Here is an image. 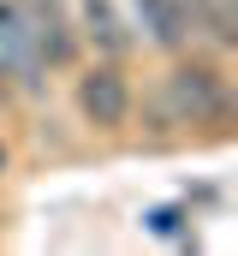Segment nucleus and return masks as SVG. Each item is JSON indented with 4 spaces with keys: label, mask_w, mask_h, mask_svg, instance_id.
<instances>
[{
    "label": "nucleus",
    "mask_w": 238,
    "mask_h": 256,
    "mask_svg": "<svg viewBox=\"0 0 238 256\" xmlns=\"http://www.w3.org/2000/svg\"><path fill=\"white\" fill-rule=\"evenodd\" d=\"M18 90H12V78H6V66H0V102H12Z\"/></svg>",
    "instance_id": "9"
},
{
    "label": "nucleus",
    "mask_w": 238,
    "mask_h": 256,
    "mask_svg": "<svg viewBox=\"0 0 238 256\" xmlns=\"http://www.w3.org/2000/svg\"><path fill=\"white\" fill-rule=\"evenodd\" d=\"M226 120H232V90L214 60L173 54V66L155 78V90L143 102V126H155L161 137H190L202 126H226Z\"/></svg>",
    "instance_id": "1"
},
{
    "label": "nucleus",
    "mask_w": 238,
    "mask_h": 256,
    "mask_svg": "<svg viewBox=\"0 0 238 256\" xmlns=\"http://www.w3.org/2000/svg\"><path fill=\"white\" fill-rule=\"evenodd\" d=\"M149 232H161V238H178L184 232V208H149V220H143Z\"/></svg>",
    "instance_id": "8"
},
{
    "label": "nucleus",
    "mask_w": 238,
    "mask_h": 256,
    "mask_svg": "<svg viewBox=\"0 0 238 256\" xmlns=\"http://www.w3.org/2000/svg\"><path fill=\"white\" fill-rule=\"evenodd\" d=\"M24 24H30V42L42 66H72L78 60V30H72V6L66 0H18Z\"/></svg>",
    "instance_id": "5"
},
{
    "label": "nucleus",
    "mask_w": 238,
    "mask_h": 256,
    "mask_svg": "<svg viewBox=\"0 0 238 256\" xmlns=\"http://www.w3.org/2000/svg\"><path fill=\"white\" fill-rule=\"evenodd\" d=\"M131 108H137V90H131V78H125L119 60H96L78 78V114H84V126L125 131L131 126Z\"/></svg>",
    "instance_id": "2"
},
{
    "label": "nucleus",
    "mask_w": 238,
    "mask_h": 256,
    "mask_svg": "<svg viewBox=\"0 0 238 256\" xmlns=\"http://www.w3.org/2000/svg\"><path fill=\"white\" fill-rule=\"evenodd\" d=\"M0 66H6V78H12L18 96L42 90V78H48V66H42L36 42H30V24H24L18 0H0Z\"/></svg>",
    "instance_id": "4"
},
{
    "label": "nucleus",
    "mask_w": 238,
    "mask_h": 256,
    "mask_svg": "<svg viewBox=\"0 0 238 256\" xmlns=\"http://www.w3.org/2000/svg\"><path fill=\"white\" fill-rule=\"evenodd\" d=\"M119 6V24H125V36H131V48H155V54H184L190 42H196V30H190V18L178 12L173 0H114Z\"/></svg>",
    "instance_id": "3"
},
{
    "label": "nucleus",
    "mask_w": 238,
    "mask_h": 256,
    "mask_svg": "<svg viewBox=\"0 0 238 256\" xmlns=\"http://www.w3.org/2000/svg\"><path fill=\"white\" fill-rule=\"evenodd\" d=\"M196 36L220 54L238 48V0H196Z\"/></svg>",
    "instance_id": "7"
},
{
    "label": "nucleus",
    "mask_w": 238,
    "mask_h": 256,
    "mask_svg": "<svg viewBox=\"0 0 238 256\" xmlns=\"http://www.w3.org/2000/svg\"><path fill=\"white\" fill-rule=\"evenodd\" d=\"M72 6V30H78V48H90L96 60H125L131 54V36L119 24L114 0H66Z\"/></svg>",
    "instance_id": "6"
},
{
    "label": "nucleus",
    "mask_w": 238,
    "mask_h": 256,
    "mask_svg": "<svg viewBox=\"0 0 238 256\" xmlns=\"http://www.w3.org/2000/svg\"><path fill=\"white\" fill-rule=\"evenodd\" d=\"M0 167H6V149H0Z\"/></svg>",
    "instance_id": "11"
},
{
    "label": "nucleus",
    "mask_w": 238,
    "mask_h": 256,
    "mask_svg": "<svg viewBox=\"0 0 238 256\" xmlns=\"http://www.w3.org/2000/svg\"><path fill=\"white\" fill-rule=\"evenodd\" d=\"M178 12H184V18H190V30H196V0H173Z\"/></svg>",
    "instance_id": "10"
}]
</instances>
